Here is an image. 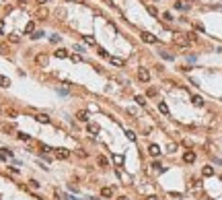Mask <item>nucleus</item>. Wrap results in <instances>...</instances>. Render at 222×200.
<instances>
[{"label":"nucleus","instance_id":"1","mask_svg":"<svg viewBox=\"0 0 222 200\" xmlns=\"http://www.w3.org/2000/svg\"><path fill=\"white\" fill-rule=\"evenodd\" d=\"M138 81L140 83H148L150 81V72L146 68H138Z\"/></svg>","mask_w":222,"mask_h":200},{"label":"nucleus","instance_id":"2","mask_svg":"<svg viewBox=\"0 0 222 200\" xmlns=\"http://www.w3.org/2000/svg\"><path fill=\"white\" fill-rule=\"evenodd\" d=\"M175 43H177V46H187L189 39H187V35H183V33H177V35H175Z\"/></svg>","mask_w":222,"mask_h":200},{"label":"nucleus","instance_id":"3","mask_svg":"<svg viewBox=\"0 0 222 200\" xmlns=\"http://www.w3.org/2000/svg\"><path fill=\"white\" fill-rule=\"evenodd\" d=\"M140 37H142V41H146V43H157V37H154L152 33H148V31H142Z\"/></svg>","mask_w":222,"mask_h":200},{"label":"nucleus","instance_id":"4","mask_svg":"<svg viewBox=\"0 0 222 200\" xmlns=\"http://www.w3.org/2000/svg\"><path fill=\"white\" fill-rule=\"evenodd\" d=\"M195 157H197V155H195L193 151H185V153H183V161H185V163H193Z\"/></svg>","mask_w":222,"mask_h":200},{"label":"nucleus","instance_id":"5","mask_svg":"<svg viewBox=\"0 0 222 200\" xmlns=\"http://www.w3.org/2000/svg\"><path fill=\"white\" fill-rule=\"evenodd\" d=\"M56 157L58 159H68L70 157V151L68 149H56Z\"/></svg>","mask_w":222,"mask_h":200},{"label":"nucleus","instance_id":"6","mask_svg":"<svg viewBox=\"0 0 222 200\" xmlns=\"http://www.w3.org/2000/svg\"><path fill=\"white\" fill-rule=\"evenodd\" d=\"M148 153L152 155V157H159V155H161V147L159 144H150L148 147Z\"/></svg>","mask_w":222,"mask_h":200},{"label":"nucleus","instance_id":"7","mask_svg":"<svg viewBox=\"0 0 222 200\" xmlns=\"http://www.w3.org/2000/svg\"><path fill=\"white\" fill-rule=\"evenodd\" d=\"M202 175H204V177H212V175H214V167H212V165H206V167L202 169Z\"/></svg>","mask_w":222,"mask_h":200},{"label":"nucleus","instance_id":"8","mask_svg":"<svg viewBox=\"0 0 222 200\" xmlns=\"http://www.w3.org/2000/svg\"><path fill=\"white\" fill-rule=\"evenodd\" d=\"M54 56H56V58H68L70 54H68V50H64V48H60V50H56V52H54Z\"/></svg>","mask_w":222,"mask_h":200},{"label":"nucleus","instance_id":"9","mask_svg":"<svg viewBox=\"0 0 222 200\" xmlns=\"http://www.w3.org/2000/svg\"><path fill=\"white\" fill-rule=\"evenodd\" d=\"M109 62L113 64V66H123V64H125V62H123L121 58H117V56H111V58H109Z\"/></svg>","mask_w":222,"mask_h":200},{"label":"nucleus","instance_id":"10","mask_svg":"<svg viewBox=\"0 0 222 200\" xmlns=\"http://www.w3.org/2000/svg\"><path fill=\"white\" fill-rule=\"evenodd\" d=\"M101 196H103V198H111V196H113V190L105 186V188H101Z\"/></svg>","mask_w":222,"mask_h":200},{"label":"nucleus","instance_id":"11","mask_svg":"<svg viewBox=\"0 0 222 200\" xmlns=\"http://www.w3.org/2000/svg\"><path fill=\"white\" fill-rule=\"evenodd\" d=\"M37 64H39V66H48V56H46V54H39V56H37Z\"/></svg>","mask_w":222,"mask_h":200},{"label":"nucleus","instance_id":"12","mask_svg":"<svg viewBox=\"0 0 222 200\" xmlns=\"http://www.w3.org/2000/svg\"><path fill=\"white\" fill-rule=\"evenodd\" d=\"M191 101H193V105H195V107H202V105H204V99H202V97H199V95H195V97H191Z\"/></svg>","mask_w":222,"mask_h":200},{"label":"nucleus","instance_id":"13","mask_svg":"<svg viewBox=\"0 0 222 200\" xmlns=\"http://www.w3.org/2000/svg\"><path fill=\"white\" fill-rule=\"evenodd\" d=\"M159 112H161L163 116H169V107H167V103H163V101L159 103Z\"/></svg>","mask_w":222,"mask_h":200},{"label":"nucleus","instance_id":"14","mask_svg":"<svg viewBox=\"0 0 222 200\" xmlns=\"http://www.w3.org/2000/svg\"><path fill=\"white\" fill-rule=\"evenodd\" d=\"M0 87H2V89H6V87H10V81H8L6 76H2V74H0Z\"/></svg>","mask_w":222,"mask_h":200},{"label":"nucleus","instance_id":"15","mask_svg":"<svg viewBox=\"0 0 222 200\" xmlns=\"http://www.w3.org/2000/svg\"><path fill=\"white\" fill-rule=\"evenodd\" d=\"M37 122H41V124H48V122H50V116H48V114H39V116H37Z\"/></svg>","mask_w":222,"mask_h":200},{"label":"nucleus","instance_id":"16","mask_svg":"<svg viewBox=\"0 0 222 200\" xmlns=\"http://www.w3.org/2000/svg\"><path fill=\"white\" fill-rule=\"evenodd\" d=\"M33 31H35V23H33V21H29L27 27H25V33L29 35V33H33Z\"/></svg>","mask_w":222,"mask_h":200},{"label":"nucleus","instance_id":"17","mask_svg":"<svg viewBox=\"0 0 222 200\" xmlns=\"http://www.w3.org/2000/svg\"><path fill=\"white\" fill-rule=\"evenodd\" d=\"M97 163H99L101 167H107V165H109V161H107V159L103 157V155H99V157H97Z\"/></svg>","mask_w":222,"mask_h":200},{"label":"nucleus","instance_id":"18","mask_svg":"<svg viewBox=\"0 0 222 200\" xmlns=\"http://www.w3.org/2000/svg\"><path fill=\"white\" fill-rule=\"evenodd\" d=\"M86 130L91 132V134H97V132H99V126H97V124H88V126H86Z\"/></svg>","mask_w":222,"mask_h":200},{"label":"nucleus","instance_id":"19","mask_svg":"<svg viewBox=\"0 0 222 200\" xmlns=\"http://www.w3.org/2000/svg\"><path fill=\"white\" fill-rule=\"evenodd\" d=\"M76 118H78L80 122H88V114H86V112H78V114H76Z\"/></svg>","mask_w":222,"mask_h":200},{"label":"nucleus","instance_id":"20","mask_svg":"<svg viewBox=\"0 0 222 200\" xmlns=\"http://www.w3.org/2000/svg\"><path fill=\"white\" fill-rule=\"evenodd\" d=\"M82 39H84V43H88V46H95V37H91V35H82Z\"/></svg>","mask_w":222,"mask_h":200},{"label":"nucleus","instance_id":"21","mask_svg":"<svg viewBox=\"0 0 222 200\" xmlns=\"http://www.w3.org/2000/svg\"><path fill=\"white\" fill-rule=\"evenodd\" d=\"M134 99H136V103H138V105H146V97H142V95H136Z\"/></svg>","mask_w":222,"mask_h":200},{"label":"nucleus","instance_id":"22","mask_svg":"<svg viewBox=\"0 0 222 200\" xmlns=\"http://www.w3.org/2000/svg\"><path fill=\"white\" fill-rule=\"evenodd\" d=\"M17 136H19L21 140H25V142H27V140H31V136H29V134H25V132H19Z\"/></svg>","mask_w":222,"mask_h":200},{"label":"nucleus","instance_id":"23","mask_svg":"<svg viewBox=\"0 0 222 200\" xmlns=\"http://www.w3.org/2000/svg\"><path fill=\"white\" fill-rule=\"evenodd\" d=\"M113 161H115V165H123V157H121V155H115Z\"/></svg>","mask_w":222,"mask_h":200},{"label":"nucleus","instance_id":"24","mask_svg":"<svg viewBox=\"0 0 222 200\" xmlns=\"http://www.w3.org/2000/svg\"><path fill=\"white\" fill-rule=\"evenodd\" d=\"M148 12H150L152 17H159V10H157V8H154V6H148Z\"/></svg>","mask_w":222,"mask_h":200},{"label":"nucleus","instance_id":"25","mask_svg":"<svg viewBox=\"0 0 222 200\" xmlns=\"http://www.w3.org/2000/svg\"><path fill=\"white\" fill-rule=\"evenodd\" d=\"M125 136H128L130 140H136V134H134V132H132V130H128V132H125Z\"/></svg>","mask_w":222,"mask_h":200},{"label":"nucleus","instance_id":"26","mask_svg":"<svg viewBox=\"0 0 222 200\" xmlns=\"http://www.w3.org/2000/svg\"><path fill=\"white\" fill-rule=\"evenodd\" d=\"M43 35H46V33H43V31H35V33H33L31 37H33V39H39V37H43Z\"/></svg>","mask_w":222,"mask_h":200},{"label":"nucleus","instance_id":"27","mask_svg":"<svg viewBox=\"0 0 222 200\" xmlns=\"http://www.w3.org/2000/svg\"><path fill=\"white\" fill-rule=\"evenodd\" d=\"M157 93H159V91H157V89H154V87H150V89H148V97H154Z\"/></svg>","mask_w":222,"mask_h":200},{"label":"nucleus","instance_id":"28","mask_svg":"<svg viewBox=\"0 0 222 200\" xmlns=\"http://www.w3.org/2000/svg\"><path fill=\"white\" fill-rule=\"evenodd\" d=\"M6 114H8V118H17V116H19V114L14 112V109H8V112H6Z\"/></svg>","mask_w":222,"mask_h":200},{"label":"nucleus","instance_id":"29","mask_svg":"<svg viewBox=\"0 0 222 200\" xmlns=\"http://www.w3.org/2000/svg\"><path fill=\"white\" fill-rule=\"evenodd\" d=\"M163 19H165V21H173V17H171V12H163Z\"/></svg>","mask_w":222,"mask_h":200},{"label":"nucleus","instance_id":"30","mask_svg":"<svg viewBox=\"0 0 222 200\" xmlns=\"http://www.w3.org/2000/svg\"><path fill=\"white\" fill-rule=\"evenodd\" d=\"M161 56H163L165 60H173V56H171V54H167V52H161Z\"/></svg>","mask_w":222,"mask_h":200},{"label":"nucleus","instance_id":"31","mask_svg":"<svg viewBox=\"0 0 222 200\" xmlns=\"http://www.w3.org/2000/svg\"><path fill=\"white\" fill-rule=\"evenodd\" d=\"M152 167H154V169H163V165H161L159 161H154V163H152Z\"/></svg>","mask_w":222,"mask_h":200},{"label":"nucleus","instance_id":"32","mask_svg":"<svg viewBox=\"0 0 222 200\" xmlns=\"http://www.w3.org/2000/svg\"><path fill=\"white\" fill-rule=\"evenodd\" d=\"M8 39H10L12 43H17V41H19V37H17V35H8Z\"/></svg>","mask_w":222,"mask_h":200},{"label":"nucleus","instance_id":"33","mask_svg":"<svg viewBox=\"0 0 222 200\" xmlns=\"http://www.w3.org/2000/svg\"><path fill=\"white\" fill-rule=\"evenodd\" d=\"M97 52H99V56H103V58H105V56H107V52H105V50H103V48H99V50H97Z\"/></svg>","mask_w":222,"mask_h":200},{"label":"nucleus","instance_id":"34","mask_svg":"<svg viewBox=\"0 0 222 200\" xmlns=\"http://www.w3.org/2000/svg\"><path fill=\"white\" fill-rule=\"evenodd\" d=\"M4 33V21H0V35Z\"/></svg>","mask_w":222,"mask_h":200},{"label":"nucleus","instance_id":"35","mask_svg":"<svg viewBox=\"0 0 222 200\" xmlns=\"http://www.w3.org/2000/svg\"><path fill=\"white\" fill-rule=\"evenodd\" d=\"M146 200H159L157 196H146Z\"/></svg>","mask_w":222,"mask_h":200},{"label":"nucleus","instance_id":"36","mask_svg":"<svg viewBox=\"0 0 222 200\" xmlns=\"http://www.w3.org/2000/svg\"><path fill=\"white\" fill-rule=\"evenodd\" d=\"M35 2H37V4H46V2H48V0H35Z\"/></svg>","mask_w":222,"mask_h":200},{"label":"nucleus","instance_id":"37","mask_svg":"<svg viewBox=\"0 0 222 200\" xmlns=\"http://www.w3.org/2000/svg\"><path fill=\"white\" fill-rule=\"evenodd\" d=\"M117 200H130V198H128V196H119Z\"/></svg>","mask_w":222,"mask_h":200},{"label":"nucleus","instance_id":"38","mask_svg":"<svg viewBox=\"0 0 222 200\" xmlns=\"http://www.w3.org/2000/svg\"><path fill=\"white\" fill-rule=\"evenodd\" d=\"M66 2H74V0H66Z\"/></svg>","mask_w":222,"mask_h":200},{"label":"nucleus","instance_id":"39","mask_svg":"<svg viewBox=\"0 0 222 200\" xmlns=\"http://www.w3.org/2000/svg\"><path fill=\"white\" fill-rule=\"evenodd\" d=\"M0 114H2V107H0Z\"/></svg>","mask_w":222,"mask_h":200},{"label":"nucleus","instance_id":"40","mask_svg":"<svg viewBox=\"0 0 222 200\" xmlns=\"http://www.w3.org/2000/svg\"><path fill=\"white\" fill-rule=\"evenodd\" d=\"M220 182H222V175H220Z\"/></svg>","mask_w":222,"mask_h":200}]
</instances>
